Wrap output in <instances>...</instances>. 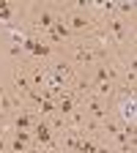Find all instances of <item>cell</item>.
<instances>
[{
    "label": "cell",
    "instance_id": "6da1fadb",
    "mask_svg": "<svg viewBox=\"0 0 137 153\" xmlns=\"http://www.w3.org/2000/svg\"><path fill=\"white\" fill-rule=\"evenodd\" d=\"M22 44H25V47H22V49H30V52H33V55H41V57H44V55H49V52H52V49H49V47H47V44H38V41H33V38H25V41H22Z\"/></svg>",
    "mask_w": 137,
    "mask_h": 153
},
{
    "label": "cell",
    "instance_id": "7a4b0ae2",
    "mask_svg": "<svg viewBox=\"0 0 137 153\" xmlns=\"http://www.w3.org/2000/svg\"><path fill=\"white\" fill-rule=\"evenodd\" d=\"M36 140L41 142V145H52V131H49V126L38 123V126H36Z\"/></svg>",
    "mask_w": 137,
    "mask_h": 153
},
{
    "label": "cell",
    "instance_id": "3957f363",
    "mask_svg": "<svg viewBox=\"0 0 137 153\" xmlns=\"http://www.w3.org/2000/svg\"><path fill=\"white\" fill-rule=\"evenodd\" d=\"M69 25H71V30H88V27H91V22H88L85 16H80V14H74V16L69 19Z\"/></svg>",
    "mask_w": 137,
    "mask_h": 153
},
{
    "label": "cell",
    "instance_id": "277c9868",
    "mask_svg": "<svg viewBox=\"0 0 137 153\" xmlns=\"http://www.w3.org/2000/svg\"><path fill=\"white\" fill-rule=\"evenodd\" d=\"M52 22H55L52 14L49 11H41V16H38V27H52Z\"/></svg>",
    "mask_w": 137,
    "mask_h": 153
},
{
    "label": "cell",
    "instance_id": "5b68a950",
    "mask_svg": "<svg viewBox=\"0 0 137 153\" xmlns=\"http://www.w3.org/2000/svg\"><path fill=\"white\" fill-rule=\"evenodd\" d=\"M91 112H93V118H99V120H104V115H107L99 101H91Z\"/></svg>",
    "mask_w": 137,
    "mask_h": 153
},
{
    "label": "cell",
    "instance_id": "8992f818",
    "mask_svg": "<svg viewBox=\"0 0 137 153\" xmlns=\"http://www.w3.org/2000/svg\"><path fill=\"white\" fill-rule=\"evenodd\" d=\"M0 19H3V22H8V19H11V8H8V0H0Z\"/></svg>",
    "mask_w": 137,
    "mask_h": 153
},
{
    "label": "cell",
    "instance_id": "52a82bcc",
    "mask_svg": "<svg viewBox=\"0 0 137 153\" xmlns=\"http://www.w3.org/2000/svg\"><path fill=\"white\" fill-rule=\"evenodd\" d=\"M91 57H93V52H91V49H82V47L77 49V60H80V63H88Z\"/></svg>",
    "mask_w": 137,
    "mask_h": 153
},
{
    "label": "cell",
    "instance_id": "ba28073f",
    "mask_svg": "<svg viewBox=\"0 0 137 153\" xmlns=\"http://www.w3.org/2000/svg\"><path fill=\"white\" fill-rule=\"evenodd\" d=\"M30 126V118H28V115L22 112V115H19V118H16V131H25Z\"/></svg>",
    "mask_w": 137,
    "mask_h": 153
},
{
    "label": "cell",
    "instance_id": "9c48e42d",
    "mask_svg": "<svg viewBox=\"0 0 137 153\" xmlns=\"http://www.w3.org/2000/svg\"><path fill=\"white\" fill-rule=\"evenodd\" d=\"M58 109H61L63 115H69V112H74V101H71V99H63V101H61V107H58Z\"/></svg>",
    "mask_w": 137,
    "mask_h": 153
},
{
    "label": "cell",
    "instance_id": "30bf717a",
    "mask_svg": "<svg viewBox=\"0 0 137 153\" xmlns=\"http://www.w3.org/2000/svg\"><path fill=\"white\" fill-rule=\"evenodd\" d=\"M124 118H126V120H132V118H134V101H132V99H129V104L124 107Z\"/></svg>",
    "mask_w": 137,
    "mask_h": 153
},
{
    "label": "cell",
    "instance_id": "8fae6325",
    "mask_svg": "<svg viewBox=\"0 0 137 153\" xmlns=\"http://www.w3.org/2000/svg\"><path fill=\"white\" fill-rule=\"evenodd\" d=\"M110 30L115 33V38H124V25H121V22H112V25H110Z\"/></svg>",
    "mask_w": 137,
    "mask_h": 153
},
{
    "label": "cell",
    "instance_id": "7c38bea8",
    "mask_svg": "<svg viewBox=\"0 0 137 153\" xmlns=\"http://www.w3.org/2000/svg\"><path fill=\"white\" fill-rule=\"evenodd\" d=\"M16 88H22V90H30V85H28V79L22 74H16Z\"/></svg>",
    "mask_w": 137,
    "mask_h": 153
},
{
    "label": "cell",
    "instance_id": "4fadbf2b",
    "mask_svg": "<svg viewBox=\"0 0 137 153\" xmlns=\"http://www.w3.org/2000/svg\"><path fill=\"white\" fill-rule=\"evenodd\" d=\"M11 150H14V153H25V142H19V140H14Z\"/></svg>",
    "mask_w": 137,
    "mask_h": 153
},
{
    "label": "cell",
    "instance_id": "5bb4252c",
    "mask_svg": "<svg viewBox=\"0 0 137 153\" xmlns=\"http://www.w3.org/2000/svg\"><path fill=\"white\" fill-rule=\"evenodd\" d=\"M8 55H11V57H19V55H22V47H19V44H14V47L8 49Z\"/></svg>",
    "mask_w": 137,
    "mask_h": 153
},
{
    "label": "cell",
    "instance_id": "9a60e30c",
    "mask_svg": "<svg viewBox=\"0 0 137 153\" xmlns=\"http://www.w3.org/2000/svg\"><path fill=\"white\" fill-rule=\"evenodd\" d=\"M104 131H110V134H118V126H115L112 120H107V123H104Z\"/></svg>",
    "mask_w": 137,
    "mask_h": 153
},
{
    "label": "cell",
    "instance_id": "2e32d148",
    "mask_svg": "<svg viewBox=\"0 0 137 153\" xmlns=\"http://www.w3.org/2000/svg\"><path fill=\"white\" fill-rule=\"evenodd\" d=\"M16 140H19V142H28L30 134H28V131H16Z\"/></svg>",
    "mask_w": 137,
    "mask_h": 153
},
{
    "label": "cell",
    "instance_id": "e0dca14e",
    "mask_svg": "<svg viewBox=\"0 0 137 153\" xmlns=\"http://www.w3.org/2000/svg\"><path fill=\"white\" fill-rule=\"evenodd\" d=\"M121 11H124V14H132V11H134V3H121Z\"/></svg>",
    "mask_w": 137,
    "mask_h": 153
},
{
    "label": "cell",
    "instance_id": "ac0fdd59",
    "mask_svg": "<svg viewBox=\"0 0 137 153\" xmlns=\"http://www.w3.org/2000/svg\"><path fill=\"white\" fill-rule=\"evenodd\" d=\"M99 93L107 96V93H110V82H99Z\"/></svg>",
    "mask_w": 137,
    "mask_h": 153
},
{
    "label": "cell",
    "instance_id": "d6986e66",
    "mask_svg": "<svg viewBox=\"0 0 137 153\" xmlns=\"http://www.w3.org/2000/svg\"><path fill=\"white\" fill-rule=\"evenodd\" d=\"M28 153H47V150H38V148H33V150H28Z\"/></svg>",
    "mask_w": 137,
    "mask_h": 153
},
{
    "label": "cell",
    "instance_id": "ffe728a7",
    "mask_svg": "<svg viewBox=\"0 0 137 153\" xmlns=\"http://www.w3.org/2000/svg\"><path fill=\"white\" fill-rule=\"evenodd\" d=\"M0 150H6V142H3V140H0Z\"/></svg>",
    "mask_w": 137,
    "mask_h": 153
},
{
    "label": "cell",
    "instance_id": "44dd1931",
    "mask_svg": "<svg viewBox=\"0 0 137 153\" xmlns=\"http://www.w3.org/2000/svg\"><path fill=\"white\" fill-rule=\"evenodd\" d=\"M8 153H14V150H8Z\"/></svg>",
    "mask_w": 137,
    "mask_h": 153
}]
</instances>
